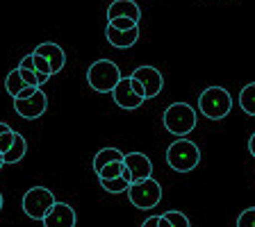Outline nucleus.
<instances>
[{
  "mask_svg": "<svg viewBox=\"0 0 255 227\" xmlns=\"http://www.w3.org/2000/svg\"><path fill=\"white\" fill-rule=\"evenodd\" d=\"M23 86H27V84L23 82L21 75H18V69H14L11 73H7V77H5V89H7V93H9L11 98H16V95L21 93Z\"/></svg>",
  "mask_w": 255,
  "mask_h": 227,
  "instance_id": "nucleus-19",
  "label": "nucleus"
},
{
  "mask_svg": "<svg viewBox=\"0 0 255 227\" xmlns=\"http://www.w3.org/2000/svg\"><path fill=\"white\" fill-rule=\"evenodd\" d=\"M239 107L244 109V114L249 116H255V82L246 84L239 93Z\"/></svg>",
  "mask_w": 255,
  "mask_h": 227,
  "instance_id": "nucleus-17",
  "label": "nucleus"
},
{
  "mask_svg": "<svg viewBox=\"0 0 255 227\" xmlns=\"http://www.w3.org/2000/svg\"><path fill=\"white\" fill-rule=\"evenodd\" d=\"M123 173V159L121 161H112V164H107V166H103L101 170H98V177L101 180H110V177H119V175Z\"/></svg>",
  "mask_w": 255,
  "mask_h": 227,
  "instance_id": "nucleus-20",
  "label": "nucleus"
},
{
  "mask_svg": "<svg viewBox=\"0 0 255 227\" xmlns=\"http://www.w3.org/2000/svg\"><path fill=\"white\" fill-rule=\"evenodd\" d=\"M11 141H14V130H7V132L0 134V157H2V154L9 150Z\"/></svg>",
  "mask_w": 255,
  "mask_h": 227,
  "instance_id": "nucleus-25",
  "label": "nucleus"
},
{
  "mask_svg": "<svg viewBox=\"0 0 255 227\" xmlns=\"http://www.w3.org/2000/svg\"><path fill=\"white\" fill-rule=\"evenodd\" d=\"M7 130H11V127L7 125V123H0V134H2V132H7Z\"/></svg>",
  "mask_w": 255,
  "mask_h": 227,
  "instance_id": "nucleus-30",
  "label": "nucleus"
},
{
  "mask_svg": "<svg viewBox=\"0 0 255 227\" xmlns=\"http://www.w3.org/2000/svg\"><path fill=\"white\" fill-rule=\"evenodd\" d=\"M233 109V95L223 86H207L198 95V111L210 121H221Z\"/></svg>",
  "mask_w": 255,
  "mask_h": 227,
  "instance_id": "nucleus-1",
  "label": "nucleus"
},
{
  "mask_svg": "<svg viewBox=\"0 0 255 227\" xmlns=\"http://www.w3.org/2000/svg\"><path fill=\"white\" fill-rule=\"evenodd\" d=\"M32 69L37 71V75H48V77H50V66H48V62L46 59L41 57V55H34L32 53Z\"/></svg>",
  "mask_w": 255,
  "mask_h": 227,
  "instance_id": "nucleus-22",
  "label": "nucleus"
},
{
  "mask_svg": "<svg viewBox=\"0 0 255 227\" xmlns=\"http://www.w3.org/2000/svg\"><path fill=\"white\" fill-rule=\"evenodd\" d=\"M117 16H128L134 23H139L141 21V9L134 0H112L110 7H107V21L117 18Z\"/></svg>",
  "mask_w": 255,
  "mask_h": 227,
  "instance_id": "nucleus-14",
  "label": "nucleus"
},
{
  "mask_svg": "<svg viewBox=\"0 0 255 227\" xmlns=\"http://www.w3.org/2000/svg\"><path fill=\"white\" fill-rule=\"evenodd\" d=\"M130 77H134L139 84H141L146 100H148V98H155V95H159L162 93V89H164V77H162V73H159L155 66H139V69L132 71Z\"/></svg>",
  "mask_w": 255,
  "mask_h": 227,
  "instance_id": "nucleus-9",
  "label": "nucleus"
},
{
  "mask_svg": "<svg viewBox=\"0 0 255 227\" xmlns=\"http://www.w3.org/2000/svg\"><path fill=\"white\" fill-rule=\"evenodd\" d=\"M0 209H2V193H0Z\"/></svg>",
  "mask_w": 255,
  "mask_h": 227,
  "instance_id": "nucleus-31",
  "label": "nucleus"
},
{
  "mask_svg": "<svg viewBox=\"0 0 255 227\" xmlns=\"http://www.w3.org/2000/svg\"><path fill=\"white\" fill-rule=\"evenodd\" d=\"M34 55H41L43 59L48 62V66H50V73H59V71L64 69V64H66V55H64V50L57 46V43H39L37 48H34Z\"/></svg>",
  "mask_w": 255,
  "mask_h": 227,
  "instance_id": "nucleus-13",
  "label": "nucleus"
},
{
  "mask_svg": "<svg viewBox=\"0 0 255 227\" xmlns=\"http://www.w3.org/2000/svg\"><path fill=\"white\" fill-rule=\"evenodd\" d=\"M249 152L255 157V132L251 134V139H249Z\"/></svg>",
  "mask_w": 255,
  "mask_h": 227,
  "instance_id": "nucleus-28",
  "label": "nucleus"
},
{
  "mask_svg": "<svg viewBox=\"0 0 255 227\" xmlns=\"http://www.w3.org/2000/svg\"><path fill=\"white\" fill-rule=\"evenodd\" d=\"M237 227H255V207H251V209L239 214Z\"/></svg>",
  "mask_w": 255,
  "mask_h": 227,
  "instance_id": "nucleus-23",
  "label": "nucleus"
},
{
  "mask_svg": "<svg viewBox=\"0 0 255 227\" xmlns=\"http://www.w3.org/2000/svg\"><path fill=\"white\" fill-rule=\"evenodd\" d=\"M101 186L107 191V193H126L128 186H130V180L126 175H119V177H110V180H101Z\"/></svg>",
  "mask_w": 255,
  "mask_h": 227,
  "instance_id": "nucleus-18",
  "label": "nucleus"
},
{
  "mask_svg": "<svg viewBox=\"0 0 255 227\" xmlns=\"http://www.w3.org/2000/svg\"><path fill=\"white\" fill-rule=\"evenodd\" d=\"M25 152H27V141L18 132H14V141H11L9 150L2 154V161L5 164H16V161H21L25 157Z\"/></svg>",
  "mask_w": 255,
  "mask_h": 227,
  "instance_id": "nucleus-15",
  "label": "nucleus"
},
{
  "mask_svg": "<svg viewBox=\"0 0 255 227\" xmlns=\"http://www.w3.org/2000/svg\"><path fill=\"white\" fill-rule=\"evenodd\" d=\"M37 89H39V86H30V84H27V86H23V89H21V93L16 95V98H30V95L34 93V91H37Z\"/></svg>",
  "mask_w": 255,
  "mask_h": 227,
  "instance_id": "nucleus-26",
  "label": "nucleus"
},
{
  "mask_svg": "<svg viewBox=\"0 0 255 227\" xmlns=\"http://www.w3.org/2000/svg\"><path fill=\"white\" fill-rule=\"evenodd\" d=\"M121 77V69L112 59H98L87 71V82L98 93H112V89L117 86V82Z\"/></svg>",
  "mask_w": 255,
  "mask_h": 227,
  "instance_id": "nucleus-4",
  "label": "nucleus"
},
{
  "mask_svg": "<svg viewBox=\"0 0 255 227\" xmlns=\"http://www.w3.org/2000/svg\"><path fill=\"white\" fill-rule=\"evenodd\" d=\"M112 95H114V102H117L121 109H137L146 102V95H143V89L134 77H121L117 82V86L112 89Z\"/></svg>",
  "mask_w": 255,
  "mask_h": 227,
  "instance_id": "nucleus-6",
  "label": "nucleus"
},
{
  "mask_svg": "<svg viewBox=\"0 0 255 227\" xmlns=\"http://www.w3.org/2000/svg\"><path fill=\"white\" fill-rule=\"evenodd\" d=\"M2 164H5V161H2V157H0V168H2Z\"/></svg>",
  "mask_w": 255,
  "mask_h": 227,
  "instance_id": "nucleus-32",
  "label": "nucleus"
},
{
  "mask_svg": "<svg viewBox=\"0 0 255 227\" xmlns=\"http://www.w3.org/2000/svg\"><path fill=\"white\" fill-rule=\"evenodd\" d=\"M53 205H55V196L53 191L46 189V186H32L23 196V212L30 218H34V221H41Z\"/></svg>",
  "mask_w": 255,
  "mask_h": 227,
  "instance_id": "nucleus-7",
  "label": "nucleus"
},
{
  "mask_svg": "<svg viewBox=\"0 0 255 227\" xmlns=\"http://www.w3.org/2000/svg\"><path fill=\"white\" fill-rule=\"evenodd\" d=\"M126 193L137 209H146V212L153 209V207H157L159 200H162V186H159V182L153 180V177L132 182V184L128 186Z\"/></svg>",
  "mask_w": 255,
  "mask_h": 227,
  "instance_id": "nucleus-5",
  "label": "nucleus"
},
{
  "mask_svg": "<svg viewBox=\"0 0 255 227\" xmlns=\"http://www.w3.org/2000/svg\"><path fill=\"white\" fill-rule=\"evenodd\" d=\"M75 221H78V216H75L73 207L66 205V202H57V200L48 209L46 216L41 218L43 227H75Z\"/></svg>",
  "mask_w": 255,
  "mask_h": 227,
  "instance_id": "nucleus-10",
  "label": "nucleus"
},
{
  "mask_svg": "<svg viewBox=\"0 0 255 227\" xmlns=\"http://www.w3.org/2000/svg\"><path fill=\"white\" fill-rule=\"evenodd\" d=\"M162 121H164L166 132H171L173 137H187L196 127V111L187 102H173L166 107Z\"/></svg>",
  "mask_w": 255,
  "mask_h": 227,
  "instance_id": "nucleus-3",
  "label": "nucleus"
},
{
  "mask_svg": "<svg viewBox=\"0 0 255 227\" xmlns=\"http://www.w3.org/2000/svg\"><path fill=\"white\" fill-rule=\"evenodd\" d=\"M105 37H107V41H110L114 48H119V50H128V48H132L134 43L139 41V27L119 30V27H112L110 23H107Z\"/></svg>",
  "mask_w": 255,
  "mask_h": 227,
  "instance_id": "nucleus-12",
  "label": "nucleus"
},
{
  "mask_svg": "<svg viewBox=\"0 0 255 227\" xmlns=\"http://www.w3.org/2000/svg\"><path fill=\"white\" fill-rule=\"evenodd\" d=\"M157 227H171V223L166 221V216H164V214L159 216V223H157Z\"/></svg>",
  "mask_w": 255,
  "mask_h": 227,
  "instance_id": "nucleus-29",
  "label": "nucleus"
},
{
  "mask_svg": "<svg viewBox=\"0 0 255 227\" xmlns=\"http://www.w3.org/2000/svg\"><path fill=\"white\" fill-rule=\"evenodd\" d=\"M123 157H126V154H123L121 150H117V148H103V150H98V152H96V157H94V170L98 173L103 166L112 164V161H121Z\"/></svg>",
  "mask_w": 255,
  "mask_h": 227,
  "instance_id": "nucleus-16",
  "label": "nucleus"
},
{
  "mask_svg": "<svg viewBox=\"0 0 255 227\" xmlns=\"http://www.w3.org/2000/svg\"><path fill=\"white\" fill-rule=\"evenodd\" d=\"M123 166H126L128 175H130V182H139L146 180L153 175V161L143 152H130L123 157Z\"/></svg>",
  "mask_w": 255,
  "mask_h": 227,
  "instance_id": "nucleus-11",
  "label": "nucleus"
},
{
  "mask_svg": "<svg viewBox=\"0 0 255 227\" xmlns=\"http://www.w3.org/2000/svg\"><path fill=\"white\" fill-rule=\"evenodd\" d=\"M201 161V150L194 141H187L185 137H178L166 148V164L175 170V173H189L194 170Z\"/></svg>",
  "mask_w": 255,
  "mask_h": 227,
  "instance_id": "nucleus-2",
  "label": "nucleus"
},
{
  "mask_svg": "<svg viewBox=\"0 0 255 227\" xmlns=\"http://www.w3.org/2000/svg\"><path fill=\"white\" fill-rule=\"evenodd\" d=\"M14 109L16 114L25 121H37L39 116H43L48 109V98L41 89H37L30 98H14Z\"/></svg>",
  "mask_w": 255,
  "mask_h": 227,
  "instance_id": "nucleus-8",
  "label": "nucleus"
},
{
  "mask_svg": "<svg viewBox=\"0 0 255 227\" xmlns=\"http://www.w3.org/2000/svg\"><path fill=\"white\" fill-rule=\"evenodd\" d=\"M157 223H159V216H148L141 223V227H157Z\"/></svg>",
  "mask_w": 255,
  "mask_h": 227,
  "instance_id": "nucleus-27",
  "label": "nucleus"
},
{
  "mask_svg": "<svg viewBox=\"0 0 255 227\" xmlns=\"http://www.w3.org/2000/svg\"><path fill=\"white\" fill-rule=\"evenodd\" d=\"M164 216H166V221L171 223V227H191L189 225V218H187L182 212H178V209H173V212H166Z\"/></svg>",
  "mask_w": 255,
  "mask_h": 227,
  "instance_id": "nucleus-21",
  "label": "nucleus"
},
{
  "mask_svg": "<svg viewBox=\"0 0 255 227\" xmlns=\"http://www.w3.org/2000/svg\"><path fill=\"white\" fill-rule=\"evenodd\" d=\"M110 25L119 27V30H130V27H137L139 23H134L132 18H128V16H117V18H110Z\"/></svg>",
  "mask_w": 255,
  "mask_h": 227,
  "instance_id": "nucleus-24",
  "label": "nucleus"
}]
</instances>
